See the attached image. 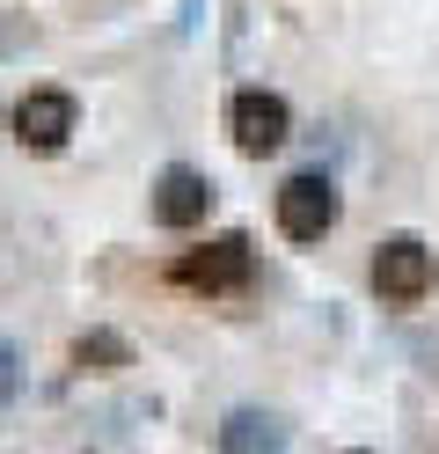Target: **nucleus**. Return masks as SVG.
<instances>
[{
  "mask_svg": "<svg viewBox=\"0 0 439 454\" xmlns=\"http://www.w3.org/2000/svg\"><path fill=\"white\" fill-rule=\"evenodd\" d=\"M213 176H205V168H191V161H169L161 176H154V220L161 227H176V235H184V227H205V213H213Z\"/></svg>",
  "mask_w": 439,
  "mask_h": 454,
  "instance_id": "nucleus-6",
  "label": "nucleus"
},
{
  "mask_svg": "<svg viewBox=\"0 0 439 454\" xmlns=\"http://www.w3.org/2000/svg\"><path fill=\"white\" fill-rule=\"evenodd\" d=\"M271 213H278V235H286V242H322V235L337 227V184L322 176V168H301V176L278 184Z\"/></svg>",
  "mask_w": 439,
  "mask_h": 454,
  "instance_id": "nucleus-2",
  "label": "nucleus"
},
{
  "mask_svg": "<svg viewBox=\"0 0 439 454\" xmlns=\"http://www.w3.org/2000/svg\"><path fill=\"white\" fill-rule=\"evenodd\" d=\"M432 278H439V264H432V249L418 235H388L373 249V294L388 308H418L432 294Z\"/></svg>",
  "mask_w": 439,
  "mask_h": 454,
  "instance_id": "nucleus-4",
  "label": "nucleus"
},
{
  "mask_svg": "<svg viewBox=\"0 0 439 454\" xmlns=\"http://www.w3.org/2000/svg\"><path fill=\"white\" fill-rule=\"evenodd\" d=\"M74 125H81V103L67 89H29L15 103V139H22L29 154H59L74 139Z\"/></svg>",
  "mask_w": 439,
  "mask_h": 454,
  "instance_id": "nucleus-5",
  "label": "nucleus"
},
{
  "mask_svg": "<svg viewBox=\"0 0 439 454\" xmlns=\"http://www.w3.org/2000/svg\"><path fill=\"white\" fill-rule=\"evenodd\" d=\"M256 278V242L249 235H213L205 249H184V257L169 264V286H184V294H242Z\"/></svg>",
  "mask_w": 439,
  "mask_h": 454,
  "instance_id": "nucleus-1",
  "label": "nucleus"
},
{
  "mask_svg": "<svg viewBox=\"0 0 439 454\" xmlns=\"http://www.w3.org/2000/svg\"><path fill=\"white\" fill-rule=\"evenodd\" d=\"M15 366H22V359H15V345H8V337H0V403H8V395H15Z\"/></svg>",
  "mask_w": 439,
  "mask_h": 454,
  "instance_id": "nucleus-9",
  "label": "nucleus"
},
{
  "mask_svg": "<svg viewBox=\"0 0 439 454\" xmlns=\"http://www.w3.org/2000/svg\"><path fill=\"white\" fill-rule=\"evenodd\" d=\"M286 132H293V110H286L278 89H234V103H227V139H234V154L263 161V154L286 147Z\"/></svg>",
  "mask_w": 439,
  "mask_h": 454,
  "instance_id": "nucleus-3",
  "label": "nucleus"
},
{
  "mask_svg": "<svg viewBox=\"0 0 439 454\" xmlns=\"http://www.w3.org/2000/svg\"><path fill=\"white\" fill-rule=\"evenodd\" d=\"M351 454H366V447H351Z\"/></svg>",
  "mask_w": 439,
  "mask_h": 454,
  "instance_id": "nucleus-10",
  "label": "nucleus"
},
{
  "mask_svg": "<svg viewBox=\"0 0 439 454\" xmlns=\"http://www.w3.org/2000/svg\"><path fill=\"white\" fill-rule=\"evenodd\" d=\"M286 447H293V425L278 411L242 403V411L220 418V454H286Z\"/></svg>",
  "mask_w": 439,
  "mask_h": 454,
  "instance_id": "nucleus-7",
  "label": "nucleus"
},
{
  "mask_svg": "<svg viewBox=\"0 0 439 454\" xmlns=\"http://www.w3.org/2000/svg\"><path fill=\"white\" fill-rule=\"evenodd\" d=\"M67 359H74V374H125V366H132V337H117V330H81Z\"/></svg>",
  "mask_w": 439,
  "mask_h": 454,
  "instance_id": "nucleus-8",
  "label": "nucleus"
}]
</instances>
